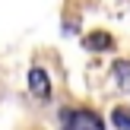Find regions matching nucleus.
Masks as SVG:
<instances>
[{
  "label": "nucleus",
  "mask_w": 130,
  "mask_h": 130,
  "mask_svg": "<svg viewBox=\"0 0 130 130\" xmlns=\"http://www.w3.org/2000/svg\"><path fill=\"white\" fill-rule=\"evenodd\" d=\"M63 130H105L99 114L92 111H63Z\"/></svg>",
  "instance_id": "f257e3e1"
},
{
  "label": "nucleus",
  "mask_w": 130,
  "mask_h": 130,
  "mask_svg": "<svg viewBox=\"0 0 130 130\" xmlns=\"http://www.w3.org/2000/svg\"><path fill=\"white\" fill-rule=\"evenodd\" d=\"M29 89H32V95H38V99H48L51 95V79H48V73H44L41 67L29 70Z\"/></svg>",
  "instance_id": "f03ea898"
},
{
  "label": "nucleus",
  "mask_w": 130,
  "mask_h": 130,
  "mask_svg": "<svg viewBox=\"0 0 130 130\" xmlns=\"http://www.w3.org/2000/svg\"><path fill=\"white\" fill-rule=\"evenodd\" d=\"M86 48L89 51H108L111 48V35L108 32H92V35H86Z\"/></svg>",
  "instance_id": "7ed1b4c3"
},
{
  "label": "nucleus",
  "mask_w": 130,
  "mask_h": 130,
  "mask_svg": "<svg viewBox=\"0 0 130 130\" xmlns=\"http://www.w3.org/2000/svg\"><path fill=\"white\" fill-rule=\"evenodd\" d=\"M114 83L124 92H130V60H118L114 63Z\"/></svg>",
  "instance_id": "20e7f679"
},
{
  "label": "nucleus",
  "mask_w": 130,
  "mask_h": 130,
  "mask_svg": "<svg viewBox=\"0 0 130 130\" xmlns=\"http://www.w3.org/2000/svg\"><path fill=\"white\" fill-rule=\"evenodd\" d=\"M111 121H114L118 130H130V108H127V105H118V108L111 111Z\"/></svg>",
  "instance_id": "39448f33"
}]
</instances>
